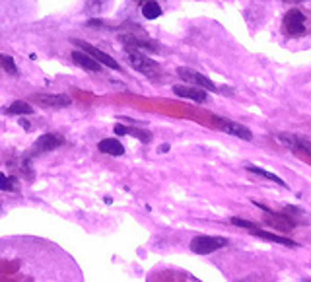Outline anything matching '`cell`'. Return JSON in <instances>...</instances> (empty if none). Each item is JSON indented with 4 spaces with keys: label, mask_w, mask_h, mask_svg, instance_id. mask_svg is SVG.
I'll return each mask as SVG.
<instances>
[{
    "label": "cell",
    "mask_w": 311,
    "mask_h": 282,
    "mask_svg": "<svg viewBox=\"0 0 311 282\" xmlns=\"http://www.w3.org/2000/svg\"><path fill=\"white\" fill-rule=\"evenodd\" d=\"M0 191H12V179L4 173H0Z\"/></svg>",
    "instance_id": "cell-21"
},
{
    "label": "cell",
    "mask_w": 311,
    "mask_h": 282,
    "mask_svg": "<svg viewBox=\"0 0 311 282\" xmlns=\"http://www.w3.org/2000/svg\"><path fill=\"white\" fill-rule=\"evenodd\" d=\"M126 135L136 136V138L142 140V142H150V140H152V135H150L146 128H132V126H128V133H126Z\"/></svg>",
    "instance_id": "cell-19"
},
{
    "label": "cell",
    "mask_w": 311,
    "mask_h": 282,
    "mask_svg": "<svg viewBox=\"0 0 311 282\" xmlns=\"http://www.w3.org/2000/svg\"><path fill=\"white\" fill-rule=\"evenodd\" d=\"M230 222L233 224V226H239V228H245V230H255L257 226L253 222H247V220H243V218H232Z\"/></svg>",
    "instance_id": "cell-20"
},
{
    "label": "cell",
    "mask_w": 311,
    "mask_h": 282,
    "mask_svg": "<svg viewBox=\"0 0 311 282\" xmlns=\"http://www.w3.org/2000/svg\"><path fill=\"white\" fill-rule=\"evenodd\" d=\"M177 74H179V78L183 80V82H191V84H194V86H198L201 90H208V92H218V88H216V84H214L210 78L203 76L201 72H196V70H193V68L189 67H179L177 68Z\"/></svg>",
    "instance_id": "cell-4"
},
{
    "label": "cell",
    "mask_w": 311,
    "mask_h": 282,
    "mask_svg": "<svg viewBox=\"0 0 311 282\" xmlns=\"http://www.w3.org/2000/svg\"><path fill=\"white\" fill-rule=\"evenodd\" d=\"M214 123L218 125L220 131L228 133V135L237 136V138H241V140H253L251 131H249L247 126L239 125V123H233V121H230V119H222V117H214Z\"/></svg>",
    "instance_id": "cell-7"
},
{
    "label": "cell",
    "mask_w": 311,
    "mask_h": 282,
    "mask_svg": "<svg viewBox=\"0 0 311 282\" xmlns=\"http://www.w3.org/2000/svg\"><path fill=\"white\" fill-rule=\"evenodd\" d=\"M72 60L76 62L78 67L86 68V70H90V72H99V70H101V64L96 62L90 55L82 53V51H72Z\"/></svg>",
    "instance_id": "cell-12"
},
{
    "label": "cell",
    "mask_w": 311,
    "mask_h": 282,
    "mask_svg": "<svg viewBox=\"0 0 311 282\" xmlns=\"http://www.w3.org/2000/svg\"><path fill=\"white\" fill-rule=\"evenodd\" d=\"M115 133L117 135H126V133H128V126H125V125H115Z\"/></svg>",
    "instance_id": "cell-22"
},
{
    "label": "cell",
    "mask_w": 311,
    "mask_h": 282,
    "mask_svg": "<svg viewBox=\"0 0 311 282\" xmlns=\"http://www.w3.org/2000/svg\"><path fill=\"white\" fill-rule=\"evenodd\" d=\"M74 43H76L78 47L82 49V53H86V55H90V57L94 58L96 62H99V64H103V67H109L113 68V70H121V67H119V62H117L113 57H109L107 53H103V51H99L97 47H94V45H90V43H86V41H80V39H74Z\"/></svg>",
    "instance_id": "cell-5"
},
{
    "label": "cell",
    "mask_w": 311,
    "mask_h": 282,
    "mask_svg": "<svg viewBox=\"0 0 311 282\" xmlns=\"http://www.w3.org/2000/svg\"><path fill=\"white\" fill-rule=\"evenodd\" d=\"M253 235H257V237H261L264 242H274V243H282V245H288V247H298V243L288 240V237H280V235H274V233H269V232H262L259 228H255V230H249Z\"/></svg>",
    "instance_id": "cell-14"
},
{
    "label": "cell",
    "mask_w": 311,
    "mask_h": 282,
    "mask_svg": "<svg viewBox=\"0 0 311 282\" xmlns=\"http://www.w3.org/2000/svg\"><path fill=\"white\" fill-rule=\"evenodd\" d=\"M142 14H144L146 19L160 18V16H162V6H160V2H154V0L144 2V4H142Z\"/></svg>",
    "instance_id": "cell-17"
},
{
    "label": "cell",
    "mask_w": 311,
    "mask_h": 282,
    "mask_svg": "<svg viewBox=\"0 0 311 282\" xmlns=\"http://www.w3.org/2000/svg\"><path fill=\"white\" fill-rule=\"evenodd\" d=\"M245 169H247L249 173L261 175V177H264V179L272 181V183H276V185H280V187H284V189H288V185L284 183V179H280L278 175L271 173V171H266V169H261V167H257V165H245Z\"/></svg>",
    "instance_id": "cell-16"
},
{
    "label": "cell",
    "mask_w": 311,
    "mask_h": 282,
    "mask_svg": "<svg viewBox=\"0 0 311 282\" xmlns=\"http://www.w3.org/2000/svg\"><path fill=\"white\" fill-rule=\"evenodd\" d=\"M64 144V138L55 133H47V135L39 136L37 142H35V150L37 152H51V150H57Z\"/></svg>",
    "instance_id": "cell-10"
},
{
    "label": "cell",
    "mask_w": 311,
    "mask_h": 282,
    "mask_svg": "<svg viewBox=\"0 0 311 282\" xmlns=\"http://www.w3.org/2000/svg\"><path fill=\"white\" fill-rule=\"evenodd\" d=\"M19 125L24 126L26 131H31V128H29V126H31V125H29V123H28V121H26V119H19Z\"/></svg>",
    "instance_id": "cell-23"
},
{
    "label": "cell",
    "mask_w": 311,
    "mask_h": 282,
    "mask_svg": "<svg viewBox=\"0 0 311 282\" xmlns=\"http://www.w3.org/2000/svg\"><path fill=\"white\" fill-rule=\"evenodd\" d=\"M228 243L230 242L226 237H220V235H196V237L191 240L189 247L196 255H208V253H214L226 247Z\"/></svg>",
    "instance_id": "cell-2"
},
{
    "label": "cell",
    "mask_w": 311,
    "mask_h": 282,
    "mask_svg": "<svg viewBox=\"0 0 311 282\" xmlns=\"http://www.w3.org/2000/svg\"><path fill=\"white\" fill-rule=\"evenodd\" d=\"M173 94L179 97H185V99H191V101H196V103H204L208 99V94L201 90V88H193V86H173Z\"/></svg>",
    "instance_id": "cell-11"
},
{
    "label": "cell",
    "mask_w": 311,
    "mask_h": 282,
    "mask_svg": "<svg viewBox=\"0 0 311 282\" xmlns=\"http://www.w3.org/2000/svg\"><path fill=\"white\" fill-rule=\"evenodd\" d=\"M282 24H284V29H286V33H288L290 37H300V35L305 33V16H303V12L298 8L288 10V12L284 14Z\"/></svg>",
    "instance_id": "cell-3"
},
{
    "label": "cell",
    "mask_w": 311,
    "mask_h": 282,
    "mask_svg": "<svg viewBox=\"0 0 311 282\" xmlns=\"http://www.w3.org/2000/svg\"><path fill=\"white\" fill-rule=\"evenodd\" d=\"M31 99L41 107H51V109H60V107H68L72 103V97L64 96V94H35Z\"/></svg>",
    "instance_id": "cell-9"
},
{
    "label": "cell",
    "mask_w": 311,
    "mask_h": 282,
    "mask_svg": "<svg viewBox=\"0 0 311 282\" xmlns=\"http://www.w3.org/2000/svg\"><path fill=\"white\" fill-rule=\"evenodd\" d=\"M126 58H128V64L135 68L136 72H140V74H144L146 78H156L162 76V67L152 60L150 57H146L144 53H138V51H128L126 53Z\"/></svg>",
    "instance_id": "cell-1"
},
{
    "label": "cell",
    "mask_w": 311,
    "mask_h": 282,
    "mask_svg": "<svg viewBox=\"0 0 311 282\" xmlns=\"http://www.w3.org/2000/svg\"><path fill=\"white\" fill-rule=\"evenodd\" d=\"M121 41L125 43L128 51H138V49H144V51H150V53H160V45L148 39L146 35H132V33H125L121 35Z\"/></svg>",
    "instance_id": "cell-6"
},
{
    "label": "cell",
    "mask_w": 311,
    "mask_h": 282,
    "mask_svg": "<svg viewBox=\"0 0 311 282\" xmlns=\"http://www.w3.org/2000/svg\"><path fill=\"white\" fill-rule=\"evenodd\" d=\"M0 67L4 68L6 72H10V74H18V67H16L14 58L8 57V55H0Z\"/></svg>",
    "instance_id": "cell-18"
},
{
    "label": "cell",
    "mask_w": 311,
    "mask_h": 282,
    "mask_svg": "<svg viewBox=\"0 0 311 282\" xmlns=\"http://www.w3.org/2000/svg\"><path fill=\"white\" fill-rule=\"evenodd\" d=\"M276 138H278V140H280L286 148L294 150V152H300V150H303V152L311 154V138H307V136L290 135V133H278V135H276Z\"/></svg>",
    "instance_id": "cell-8"
},
{
    "label": "cell",
    "mask_w": 311,
    "mask_h": 282,
    "mask_svg": "<svg viewBox=\"0 0 311 282\" xmlns=\"http://www.w3.org/2000/svg\"><path fill=\"white\" fill-rule=\"evenodd\" d=\"M6 115H19V117H24V115H31L33 113V107L29 105L28 101H14L10 107H6V109H2Z\"/></svg>",
    "instance_id": "cell-15"
},
{
    "label": "cell",
    "mask_w": 311,
    "mask_h": 282,
    "mask_svg": "<svg viewBox=\"0 0 311 282\" xmlns=\"http://www.w3.org/2000/svg\"><path fill=\"white\" fill-rule=\"evenodd\" d=\"M97 148H99V152H101V154H109V156H123L125 154V146L121 144L117 138H103V140L97 144Z\"/></svg>",
    "instance_id": "cell-13"
}]
</instances>
